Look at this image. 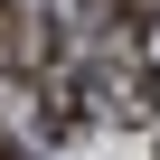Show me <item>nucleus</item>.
<instances>
[{"mask_svg":"<svg viewBox=\"0 0 160 160\" xmlns=\"http://www.w3.org/2000/svg\"><path fill=\"white\" fill-rule=\"evenodd\" d=\"M75 94H85V122L141 132V122H160V66L132 57V47H94L85 75H75Z\"/></svg>","mask_w":160,"mask_h":160,"instance_id":"nucleus-1","label":"nucleus"},{"mask_svg":"<svg viewBox=\"0 0 160 160\" xmlns=\"http://www.w3.org/2000/svg\"><path fill=\"white\" fill-rule=\"evenodd\" d=\"M0 75H38V38L19 19V0H0Z\"/></svg>","mask_w":160,"mask_h":160,"instance_id":"nucleus-2","label":"nucleus"},{"mask_svg":"<svg viewBox=\"0 0 160 160\" xmlns=\"http://www.w3.org/2000/svg\"><path fill=\"white\" fill-rule=\"evenodd\" d=\"M0 160H19V151H10V141H0Z\"/></svg>","mask_w":160,"mask_h":160,"instance_id":"nucleus-3","label":"nucleus"}]
</instances>
